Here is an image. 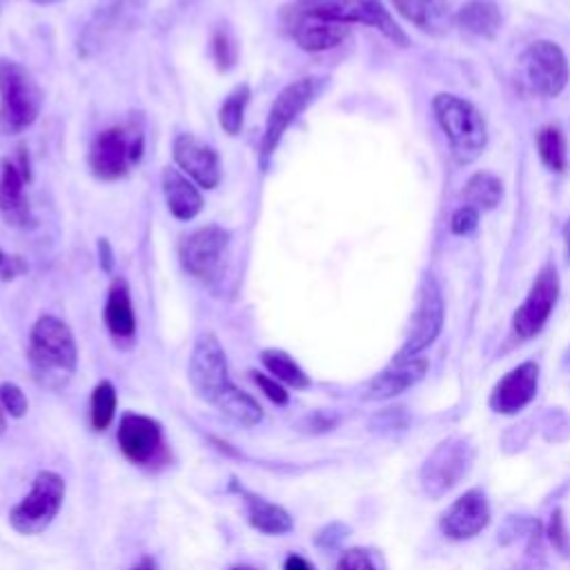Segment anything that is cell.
<instances>
[{"label":"cell","instance_id":"6da1fadb","mask_svg":"<svg viewBox=\"0 0 570 570\" xmlns=\"http://www.w3.org/2000/svg\"><path fill=\"white\" fill-rule=\"evenodd\" d=\"M187 376L194 392L209 405H214L232 423L252 428L263 419V407L245 390H240L232 376L225 350L216 334L203 332L191 347Z\"/></svg>","mask_w":570,"mask_h":570},{"label":"cell","instance_id":"7a4b0ae2","mask_svg":"<svg viewBox=\"0 0 570 570\" xmlns=\"http://www.w3.org/2000/svg\"><path fill=\"white\" fill-rule=\"evenodd\" d=\"M27 358L40 385L51 390L67 385L78 365V345L71 327L53 314L38 316L29 332Z\"/></svg>","mask_w":570,"mask_h":570},{"label":"cell","instance_id":"3957f363","mask_svg":"<svg viewBox=\"0 0 570 570\" xmlns=\"http://www.w3.org/2000/svg\"><path fill=\"white\" fill-rule=\"evenodd\" d=\"M432 111L456 163L465 165L483 154L488 145V127L485 118L470 100L454 94H436L432 98Z\"/></svg>","mask_w":570,"mask_h":570},{"label":"cell","instance_id":"277c9868","mask_svg":"<svg viewBox=\"0 0 570 570\" xmlns=\"http://www.w3.org/2000/svg\"><path fill=\"white\" fill-rule=\"evenodd\" d=\"M42 89L33 73L18 60L0 56V129L22 134L42 111Z\"/></svg>","mask_w":570,"mask_h":570},{"label":"cell","instance_id":"5b68a950","mask_svg":"<svg viewBox=\"0 0 570 570\" xmlns=\"http://www.w3.org/2000/svg\"><path fill=\"white\" fill-rule=\"evenodd\" d=\"M323 87H325V78L305 76V78H298V80L285 85L276 94V98L267 111L265 129H263L261 145H258V169L261 171L269 169L272 158L278 151L285 131L321 96Z\"/></svg>","mask_w":570,"mask_h":570},{"label":"cell","instance_id":"8992f818","mask_svg":"<svg viewBox=\"0 0 570 570\" xmlns=\"http://www.w3.org/2000/svg\"><path fill=\"white\" fill-rule=\"evenodd\" d=\"M145 136L138 127L111 125L98 131L87 151V165L94 178L114 183L125 178L142 158Z\"/></svg>","mask_w":570,"mask_h":570},{"label":"cell","instance_id":"52a82bcc","mask_svg":"<svg viewBox=\"0 0 570 570\" xmlns=\"http://www.w3.org/2000/svg\"><path fill=\"white\" fill-rule=\"evenodd\" d=\"M147 0H98L82 22L76 38V51L82 60H91L107 51L122 33L131 29L142 13Z\"/></svg>","mask_w":570,"mask_h":570},{"label":"cell","instance_id":"ba28073f","mask_svg":"<svg viewBox=\"0 0 570 570\" xmlns=\"http://www.w3.org/2000/svg\"><path fill=\"white\" fill-rule=\"evenodd\" d=\"M294 7L303 13L318 16L341 24H365L376 29L396 47H407V36L385 9L381 0H296Z\"/></svg>","mask_w":570,"mask_h":570},{"label":"cell","instance_id":"9c48e42d","mask_svg":"<svg viewBox=\"0 0 570 570\" xmlns=\"http://www.w3.org/2000/svg\"><path fill=\"white\" fill-rule=\"evenodd\" d=\"M65 479L58 472L42 470L36 474L31 490L9 510V523L18 534L33 537L45 532L65 501Z\"/></svg>","mask_w":570,"mask_h":570},{"label":"cell","instance_id":"30bf717a","mask_svg":"<svg viewBox=\"0 0 570 570\" xmlns=\"http://www.w3.org/2000/svg\"><path fill=\"white\" fill-rule=\"evenodd\" d=\"M474 456L476 450L465 436H450L441 441L421 465L419 479L423 492L432 499H441L461 479L468 476L474 465Z\"/></svg>","mask_w":570,"mask_h":570},{"label":"cell","instance_id":"8fae6325","mask_svg":"<svg viewBox=\"0 0 570 570\" xmlns=\"http://www.w3.org/2000/svg\"><path fill=\"white\" fill-rule=\"evenodd\" d=\"M232 234L223 225L207 223L187 234L178 247L183 269L200 283L212 285L220 278Z\"/></svg>","mask_w":570,"mask_h":570},{"label":"cell","instance_id":"7c38bea8","mask_svg":"<svg viewBox=\"0 0 570 570\" xmlns=\"http://www.w3.org/2000/svg\"><path fill=\"white\" fill-rule=\"evenodd\" d=\"M519 76L532 94L554 98L566 89L570 76L566 53L552 40H534L519 58Z\"/></svg>","mask_w":570,"mask_h":570},{"label":"cell","instance_id":"4fadbf2b","mask_svg":"<svg viewBox=\"0 0 570 570\" xmlns=\"http://www.w3.org/2000/svg\"><path fill=\"white\" fill-rule=\"evenodd\" d=\"M443 316H445V305H443L441 289L436 281L428 274L419 287V301L410 321V332L394 356L396 358L419 356L425 347H430L441 334Z\"/></svg>","mask_w":570,"mask_h":570},{"label":"cell","instance_id":"5bb4252c","mask_svg":"<svg viewBox=\"0 0 570 570\" xmlns=\"http://www.w3.org/2000/svg\"><path fill=\"white\" fill-rule=\"evenodd\" d=\"M559 298V274L552 263H546L534 276L528 296L512 316V330L519 338L537 336L548 323Z\"/></svg>","mask_w":570,"mask_h":570},{"label":"cell","instance_id":"9a60e30c","mask_svg":"<svg viewBox=\"0 0 570 570\" xmlns=\"http://www.w3.org/2000/svg\"><path fill=\"white\" fill-rule=\"evenodd\" d=\"M120 452L136 465H151L165 454L163 425L145 414L125 412L118 421Z\"/></svg>","mask_w":570,"mask_h":570},{"label":"cell","instance_id":"2e32d148","mask_svg":"<svg viewBox=\"0 0 570 570\" xmlns=\"http://www.w3.org/2000/svg\"><path fill=\"white\" fill-rule=\"evenodd\" d=\"M174 165L200 189H214L220 183V158L216 149L194 134H176L171 140Z\"/></svg>","mask_w":570,"mask_h":570},{"label":"cell","instance_id":"e0dca14e","mask_svg":"<svg viewBox=\"0 0 570 570\" xmlns=\"http://www.w3.org/2000/svg\"><path fill=\"white\" fill-rule=\"evenodd\" d=\"M283 18H285V27H287L292 40L296 42V47L307 53H321V51L334 49L350 36L347 24L303 13L294 4H292V9L285 11Z\"/></svg>","mask_w":570,"mask_h":570},{"label":"cell","instance_id":"ac0fdd59","mask_svg":"<svg viewBox=\"0 0 570 570\" xmlns=\"http://www.w3.org/2000/svg\"><path fill=\"white\" fill-rule=\"evenodd\" d=\"M490 523V503L481 488H470L441 514L439 528L448 539L463 541L476 537Z\"/></svg>","mask_w":570,"mask_h":570},{"label":"cell","instance_id":"d6986e66","mask_svg":"<svg viewBox=\"0 0 570 570\" xmlns=\"http://www.w3.org/2000/svg\"><path fill=\"white\" fill-rule=\"evenodd\" d=\"M539 387V365L534 361H523L503 374L490 392V407L499 414H517L532 403Z\"/></svg>","mask_w":570,"mask_h":570},{"label":"cell","instance_id":"ffe728a7","mask_svg":"<svg viewBox=\"0 0 570 570\" xmlns=\"http://www.w3.org/2000/svg\"><path fill=\"white\" fill-rule=\"evenodd\" d=\"M27 185L13 158H0V216L13 229L36 227V216L24 194Z\"/></svg>","mask_w":570,"mask_h":570},{"label":"cell","instance_id":"44dd1931","mask_svg":"<svg viewBox=\"0 0 570 570\" xmlns=\"http://www.w3.org/2000/svg\"><path fill=\"white\" fill-rule=\"evenodd\" d=\"M430 363L425 356H407V358H392L387 367H383L365 387V396L374 399V401H383V399H392L396 394H403L405 390H410L412 385H416L425 372H428Z\"/></svg>","mask_w":570,"mask_h":570},{"label":"cell","instance_id":"7402d4cb","mask_svg":"<svg viewBox=\"0 0 570 570\" xmlns=\"http://www.w3.org/2000/svg\"><path fill=\"white\" fill-rule=\"evenodd\" d=\"M102 321L114 343L129 345L136 336V312L131 303L129 283L122 276H116L107 289Z\"/></svg>","mask_w":570,"mask_h":570},{"label":"cell","instance_id":"603a6c76","mask_svg":"<svg viewBox=\"0 0 570 570\" xmlns=\"http://www.w3.org/2000/svg\"><path fill=\"white\" fill-rule=\"evenodd\" d=\"M163 198L169 214L176 220H194L203 209V194L200 187L187 178L176 165H167L160 174Z\"/></svg>","mask_w":570,"mask_h":570},{"label":"cell","instance_id":"cb8c5ba5","mask_svg":"<svg viewBox=\"0 0 570 570\" xmlns=\"http://www.w3.org/2000/svg\"><path fill=\"white\" fill-rule=\"evenodd\" d=\"M392 4L407 22L430 36H443L454 24V13L445 0H392Z\"/></svg>","mask_w":570,"mask_h":570},{"label":"cell","instance_id":"d4e9b609","mask_svg":"<svg viewBox=\"0 0 570 570\" xmlns=\"http://www.w3.org/2000/svg\"><path fill=\"white\" fill-rule=\"evenodd\" d=\"M234 490L243 497L245 510H247V521L254 530L269 534V537H281L294 528V519L289 517V512L283 505L272 503L265 497L249 492L245 488H238L236 483H234Z\"/></svg>","mask_w":570,"mask_h":570},{"label":"cell","instance_id":"484cf974","mask_svg":"<svg viewBox=\"0 0 570 570\" xmlns=\"http://www.w3.org/2000/svg\"><path fill=\"white\" fill-rule=\"evenodd\" d=\"M454 22L476 38H494L503 20L499 7L492 0H468L456 11Z\"/></svg>","mask_w":570,"mask_h":570},{"label":"cell","instance_id":"4316f807","mask_svg":"<svg viewBox=\"0 0 570 570\" xmlns=\"http://www.w3.org/2000/svg\"><path fill=\"white\" fill-rule=\"evenodd\" d=\"M261 363L265 365V370L283 385L294 387V390H307L312 385L309 376L305 374V370L285 352L278 347H267L261 352Z\"/></svg>","mask_w":570,"mask_h":570},{"label":"cell","instance_id":"83f0119b","mask_svg":"<svg viewBox=\"0 0 570 570\" xmlns=\"http://www.w3.org/2000/svg\"><path fill=\"white\" fill-rule=\"evenodd\" d=\"M503 196V183L490 171H476L463 187V200L476 212H490Z\"/></svg>","mask_w":570,"mask_h":570},{"label":"cell","instance_id":"f1b7e54d","mask_svg":"<svg viewBox=\"0 0 570 570\" xmlns=\"http://www.w3.org/2000/svg\"><path fill=\"white\" fill-rule=\"evenodd\" d=\"M252 100V89L247 82L236 85L218 107V125L227 136H238L245 122V111Z\"/></svg>","mask_w":570,"mask_h":570},{"label":"cell","instance_id":"f546056e","mask_svg":"<svg viewBox=\"0 0 570 570\" xmlns=\"http://www.w3.org/2000/svg\"><path fill=\"white\" fill-rule=\"evenodd\" d=\"M116 405H118V396H116V387L111 385V381L102 379L94 385L91 390V399H89V421L91 428L96 432H105L114 416H116Z\"/></svg>","mask_w":570,"mask_h":570},{"label":"cell","instance_id":"4dcf8cb0","mask_svg":"<svg viewBox=\"0 0 570 570\" xmlns=\"http://www.w3.org/2000/svg\"><path fill=\"white\" fill-rule=\"evenodd\" d=\"M537 151L541 163L550 171H563L568 165V151H566V136L557 125H546L537 134Z\"/></svg>","mask_w":570,"mask_h":570},{"label":"cell","instance_id":"1f68e13d","mask_svg":"<svg viewBox=\"0 0 570 570\" xmlns=\"http://www.w3.org/2000/svg\"><path fill=\"white\" fill-rule=\"evenodd\" d=\"M212 56H214V62H216L218 71H229L236 65L238 49H236L234 38L225 29H218L212 36Z\"/></svg>","mask_w":570,"mask_h":570},{"label":"cell","instance_id":"d6a6232c","mask_svg":"<svg viewBox=\"0 0 570 570\" xmlns=\"http://www.w3.org/2000/svg\"><path fill=\"white\" fill-rule=\"evenodd\" d=\"M546 534H548L550 546H552L559 554H563V557L570 554V534H568V525H566V519H563V510H561V508H554V510H552Z\"/></svg>","mask_w":570,"mask_h":570},{"label":"cell","instance_id":"836d02e7","mask_svg":"<svg viewBox=\"0 0 570 570\" xmlns=\"http://www.w3.org/2000/svg\"><path fill=\"white\" fill-rule=\"evenodd\" d=\"M0 405L2 410L13 416V419H20L27 414V407H29V401L24 396V392L20 390V385L7 381V383H0Z\"/></svg>","mask_w":570,"mask_h":570},{"label":"cell","instance_id":"e575fe53","mask_svg":"<svg viewBox=\"0 0 570 570\" xmlns=\"http://www.w3.org/2000/svg\"><path fill=\"white\" fill-rule=\"evenodd\" d=\"M252 381L256 383V387L274 403V405H287L289 403V392L285 390L283 383H278L274 376L263 374L258 370H252Z\"/></svg>","mask_w":570,"mask_h":570},{"label":"cell","instance_id":"d590c367","mask_svg":"<svg viewBox=\"0 0 570 570\" xmlns=\"http://www.w3.org/2000/svg\"><path fill=\"white\" fill-rule=\"evenodd\" d=\"M336 570H376L372 557L363 548H350L341 554Z\"/></svg>","mask_w":570,"mask_h":570},{"label":"cell","instance_id":"8d00e7d4","mask_svg":"<svg viewBox=\"0 0 570 570\" xmlns=\"http://www.w3.org/2000/svg\"><path fill=\"white\" fill-rule=\"evenodd\" d=\"M476 223H479V212L463 205L459 207L452 218H450V232L456 234V236H468L470 232L476 229Z\"/></svg>","mask_w":570,"mask_h":570},{"label":"cell","instance_id":"74e56055","mask_svg":"<svg viewBox=\"0 0 570 570\" xmlns=\"http://www.w3.org/2000/svg\"><path fill=\"white\" fill-rule=\"evenodd\" d=\"M27 272H29V263L22 256L9 254L0 247V281L9 283V281H13V278H18Z\"/></svg>","mask_w":570,"mask_h":570},{"label":"cell","instance_id":"f35d334b","mask_svg":"<svg viewBox=\"0 0 570 570\" xmlns=\"http://www.w3.org/2000/svg\"><path fill=\"white\" fill-rule=\"evenodd\" d=\"M96 252H98V265L105 274H111L114 272V265H116V254H114V247L107 238H98L96 243Z\"/></svg>","mask_w":570,"mask_h":570},{"label":"cell","instance_id":"ab89813d","mask_svg":"<svg viewBox=\"0 0 570 570\" xmlns=\"http://www.w3.org/2000/svg\"><path fill=\"white\" fill-rule=\"evenodd\" d=\"M16 151H18V154H16L13 163L18 165V169L22 171V176L27 178V183H31V158H29V149H27L24 145H20Z\"/></svg>","mask_w":570,"mask_h":570},{"label":"cell","instance_id":"60d3db41","mask_svg":"<svg viewBox=\"0 0 570 570\" xmlns=\"http://www.w3.org/2000/svg\"><path fill=\"white\" fill-rule=\"evenodd\" d=\"M283 570H316L305 557H301V554H289L287 559H285V566H283Z\"/></svg>","mask_w":570,"mask_h":570},{"label":"cell","instance_id":"b9f144b4","mask_svg":"<svg viewBox=\"0 0 570 570\" xmlns=\"http://www.w3.org/2000/svg\"><path fill=\"white\" fill-rule=\"evenodd\" d=\"M129 570H160V568H158V561H156L154 557L145 554V557H140Z\"/></svg>","mask_w":570,"mask_h":570},{"label":"cell","instance_id":"7bdbcfd3","mask_svg":"<svg viewBox=\"0 0 570 570\" xmlns=\"http://www.w3.org/2000/svg\"><path fill=\"white\" fill-rule=\"evenodd\" d=\"M563 243H566V256L570 258V218H568V223L563 227Z\"/></svg>","mask_w":570,"mask_h":570},{"label":"cell","instance_id":"ee69618b","mask_svg":"<svg viewBox=\"0 0 570 570\" xmlns=\"http://www.w3.org/2000/svg\"><path fill=\"white\" fill-rule=\"evenodd\" d=\"M4 430H7V421H4V410H2V405H0V436L4 434Z\"/></svg>","mask_w":570,"mask_h":570},{"label":"cell","instance_id":"f6af8a7d","mask_svg":"<svg viewBox=\"0 0 570 570\" xmlns=\"http://www.w3.org/2000/svg\"><path fill=\"white\" fill-rule=\"evenodd\" d=\"M33 4H40V7H47V4H53V2H58V0H31Z\"/></svg>","mask_w":570,"mask_h":570},{"label":"cell","instance_id":"bcb514c9","mask_svg":"<svg viewBox=\"0 0 570 570\" xmlns=\"http://www.w3.org/2000/svg\"><path fill=\"white\" fill-rule=\"evenodd\" d=\"M229 570H258V568H254V566H234Z\"/></svg>","mask_w":570,"mask_h":570}]
</instances>
